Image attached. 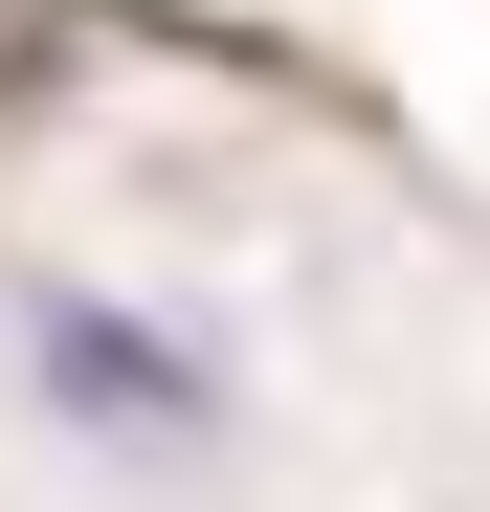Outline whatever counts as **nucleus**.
I'll list each match as a JSON object with an SVG mask.
<instances>
[{
	"label": "nucleus",
	"mask_w": 490,
	"mask_h": 512,
	"mask_svg": "<svg viewBox=\"0 0 490 512\" xmlns=\"http://www.w3.org/2000/svg\"><path fill=\"white\" fill-rule=\"evenodd\" d=\"M23 379L67 423H112V446H201V423H223V379L179 357V334H134L112 290H23Z\"/></svg>",
	"instance_id": "f257e3e1"
}]
</instances>
